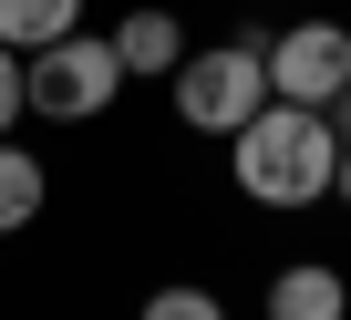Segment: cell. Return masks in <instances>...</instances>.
Returning a JSON list of instances; mask_svg holds the SVG:
<instances>
[{
    "label": "cell",
    "instance_id": "obj_1",
    "mask_svg": "<svg viewBox=\"0 0 351 320\" xmlns=\"http://www.w3.org/2000/svg\"><path fill=\"white\" fill-rule=\"evenodd\" d=\"M228 176H238L248 207H320L330 176H341V134H330V114H310V103H258V114L228 134Z\"/></svg>",
    "mask_w": 351,
    "mask_h": 320
},
{
    "label": "cell",
    "instance_id": "obj_2",
    "mask_svg": "<svg viewBox=\"0 0 351 320\" xmlns=\"http://www.w3.org/2000/svg\"><path fill=\"white\" fill-rule=\"evenodd\" d=\"M269 103V42H207L176 62V124L197 134H238Z\"/></svg>",
    "mask_w": 351,
    "mask_h": 320
},
{
    "label": "cell",
    "instance_id": "obj_3",
    "mask_svg": "<svg viewBox=\"0 0 351 320\" xmlns=\"http://www.w3.org/2000/svg\"><path fill=\"white\" fill-rule=\"evenodd\" d=\"M114 93H124L114 32H62L52 52H32V114L42 124H93Z\"/></svg>",
    "mask_w": 351,
    "mask_h": 320
},
{
    "label": "cell",
    "instance_id": "obj_4",
    "mask_svg": "<svg viewBox=\"0 0 351 320\" xmlns=\"http://www.w3.org/2000/svg\"><path fill=\"white\" fill-rule=\"evenodd\" d=\"M341 93H351V32H341V21H289V32L269 42V103L330 114Z\"/></svg>",
    "mask_w": 351,
    "mask_h": 320
},
{
    "label": "cell",
    "instance_id": "obj_5",
    "mask_svg": "<svg viewBox=\"0 0 351 320\" xmlns=\"http://www.w3.org/2000/svg\"><path fill=\"white\" fill-rule=\"evenodd\" d=\"M114 62H124V83H176V62H186V32H176L165 0H145V11H124V21H114Z\"/></svg>",
    "mask_w": 351,
    "mask_h": 320
},
{
    "label": "cell",
    "instance_id": "obj_6",
    "mask_svg": "<svg viewBox=\"0 0 351 320\" xmlns=\"http://www.w3.org/2000/svg\"><path fill=\"white\" fill-rule=\"evenodd\" d=\"M269 320H351V279L330 258H289L269 279Z\"/></svg>",
    "mask_w": 351,
    "mask_h": 320
},
{
    "label": "cell",
    "instance_id": "obj_7",
    "mask_svg": "<svg viewBox=\"0 0 351 320\" xmlns=\"http://www.w3.org/2000/svg\"><path fill=\"white\" fill-rule=\"evenodd\" d=\"M42 207H52V166H42L32 145H11V134H0V238H21Z\"/></svg>",
    "mask_w": 351,
    "mask_h": 320
},
{
    "label": "cell",
    "instance_id": "obj_8",
    "mask_svg": "<svg viewBox=\"0 0 351 320\" xmlns=\"http://www.w3.org/2000/svg\"><path fill=\"white\" fill-rule=\"evenodd\" d=\"M62 32H83V0H0V42H11L21 62L52 52Z\"/></svg>",
    "mask_w": 351,
    "mask_h": 320
},
{
    "label": "cell",
    "instance_id": "obj_9",
    "mask_svg": "<svg viewBox=\"0 0 351 320\" xmlns=\"http://www.w3.org/2000/svg\"><path fill=\"white\" fill-rule=\"evenodd\" d=\"M134 320H228V310H217V289H197V279H176V289H155V299H145Z\"/></svg>",
    "mask_w": 351,
    "mask_h": 320
},
{
    "label": "cell",
    "instance_id": "obj_10",
    "mask_svg": "<svg viewBox=\"0 0 351 320\" xmlns=\"http://www.w3.org/2000/svg\"><path fill=\"white\" fill-rule=\"evenodd\" d=\"M11 114H32V62L0 42V134H11Z\"/></svg>",
    "mask_w": 351,
    "mask_h": 320
},
{
    "label": "cell",
    "instance_id": "obj_11",
    "mask_svg": "<svg viewBox=\"0 0 351 320\" xmlns=\"http://www.w3.org/2000/svg\"><path fill=\"white\" fill-rule=\"evenodd\" d=\"M330 197H341V207H351V145H341V176H330Z\"/></svg>",
    "mask_w": 351,
    "mask_h": 320
},
{
    "label": "cell",
    "instance_id": "obj_12",
    "mask_svg": "<svg viewBox=\"0 0 351 320\" xmlns=\"http://www.w3.org/2000/svg\"><path fill=\"white\" fill-rule=\"evenodd\" d=\"M330 134H341V145H351V93H341V103H330Z\"/></svg>",
    "mask_w": 351,
    "mask_h": 320
}]
</instances>
